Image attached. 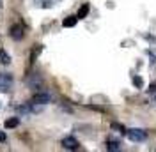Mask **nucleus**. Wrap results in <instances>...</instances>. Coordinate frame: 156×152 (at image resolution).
Segmentation results:
<instances>
[{"label": "nucleus", "mask_w": 156, "mask_h": 152, "mask_svg": "<svg viewBox=\"0 0 156 152\" xmlns=\"http://www.w3.org/2000/svg\"><path fill=\"white\" fill-rule=\"evenodd\" d=\"M11 83H12V76L7 74V73H2V74H0V90L5 92Z\"/></svg>", "instance_id": "obj_5"}, {"label": "nucleus", "mask_w": 156, "mask_h": 152, "mask_svg": "<svg viewBox=\"0 0 156 152\" xmlns=\"http://www.w3.org/2000/svg\"><path fill=\"white\" fill-rule=\"evenodd\" d=\"M0 64L2 66H9L11 64V57L5 50H0Z\"/></svg>", "instance_id": "obj_8"}, {"label": "nucleus", "mask_w": 156, "mask_h": 152, "mask_svg": "<svg viewBox=\"0 0 156 152\" xmlns=\"http://www.w3.org/2000/svg\"><path fill=\"white\" fill-rule=\"evenodd\" d=\"M133 85L138 87V88L144 85V81H142V78H140V76H133Z\"/></svg>", "instance_id": "obj_12"}, {"label": "nucleus", "mask_w": 156, "mask_h": 152, "mask_svg": "<svg viewBox=\"0 0 156 152\" xmlns=\"http://www.w3.org/2000/svg\"><path fill=\"white\" fill-rule=\"evenodd\" d=\"M78 145H80L78 140H76V138H73V136H68V138H64V140H62V147H64V149H68V150H76Z\"/></svg>", "instance_id": "obj_4"}, {"label": "nucleus", "mask_w": 156, "mask_h": 152, "mask_svg": "<svg viewBox=\"0 0 156 152\" xmlns=\"http://www.w3.org/2000/svg\"><path fill=\"white\" fill-rule=\"evenodd\" d=\"M107 149L108 150H119L121 149V142H114V140H110V142H107Z\"/></svg>", "instance_id": "obj_10"}, {"label": "nucleus", "mask_w": 156, "mask_h": 152, "mask_svg": "<svg viewBox=\"0 0 156 152\" xmlns=\"http://www.w3.org/2000/svg\"><path fill=\"white\" fill-rule=\"evenodd\" d=\"M0 142H5V133L0 131Z\"/></svg>", "instance_id": "obj_13"}, {"label": "nucleus", "mask_w": 156, "mask_h": 152, "mask_svg": "<svg viewBox=\"0 0 156 152\" xmlns=\"http://www.w3.org/2000/svg\"><path fill=\"white\" fill-rule=\"evenodd\" d=\"M25 36V29H23V25H12L9 29V37L14 39V41H21Z\"/></svg>", "instance_id": "obj_2"}, {"label": "nucleus", "mask_w": 156, "mask_h": 152, "mask_svg": "<svg viewBox=\"0 0 156 152\" xmlns=\"http://www.w3.org/2000/svg\"><path fill=\"white\" fill-rule=\"evenodd\" d=\"M154 99H156V94H154Z\"/></svg>", "instance_id": "obj_14"}, {"label": "nucleus", "mask_w": 156, "mask_h": 152, "mask_svg": "<svg viewBox=\"0 0 156 152\" xmlns=\"http://www.w3.org/2000/svg\"><path fill=\"white\" fill-rule=\"evenodd\" d=\"M128 138L131 140V142H144L147 138V133L144 131V129H136V127H133V129H128L126 131Z\"/></svg>", "instance_id": "obj_1"}, {"label": "nucleus", "mask_w": 156, "mask_h": 152, "mask_svg": "<svg viewBox=\"0 0 156 152\" xmlns=\"http://www.w3.org/2000/svg\"><path fill=\"white\" fill-rule=\"evenodd\" d=\"M27 81H29V85L32 87V88H36V90H39V87H41V83H43V80H41V76H39V74L30 76Z\"/></svg>", "instance_id": "obj_6"}, {"label": "nucleus", "mask_w": 156, "mask_h": 152, "mask_svg": "<svg viewBox=\"0 0 156 152\" xmlns=\"http://www.w3.org/2000/svg\"><path fill=\"white\" fill-rule=\"evenodd\" d=\"M87 14H89V5H87V4H83V5L80 7V11H78L76 16H78V19H80V18H85Z\"/></svg>", "instance_id": "obj_11"}, {"label": "nucleus", "mask_w": 156, "mask_h": 152, "mask_svg": "<svg viewBox=\"0 0 156 152\" xmlns=\"http://www.w3.org/2000/svg\"><path fill=\"white\" fill-rule=\"evenodd\" d=\"M18 124H20V120L16 119V117H12V119H7V120L4 122V126H5L7 129H11V127H16Z\"/></svg>", "instance_id": "obj_9"}, {"label": "nucleus", "mask_w": 156, "mask_h": 152, "mask_svg": "<svg viewBox=\"0 0 156 152\" xmlns=\"http://www.w3.org/2000/svg\"><path fill=\"white\" fill-rule=\"evenodd\" d=\"M78 21V16H68V18H64L62 21V27H66V29H71V27H75Z\"/></svg>", "instance_id": "obj_7"}, {"label": "nucleus", "mask_w": 156, "mask_h": 152, "mask_svg": "<svg viewBox=\"0 0 156 152\" xmlns=\"http://www.w3.org/2000/svg\"><path fill=\"white\" fill-rule=\"evenodd\" d=\"M50 101H51V95L48 92H37L32 97V103H37V105H48Z\"/></svg>", "instance_id": "obj_3"}]
</instances>
